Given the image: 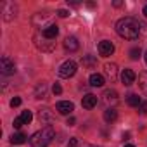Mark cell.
I'll use <instances>...</instances> for the list:
<instances>
[{
	"label": "cell",
	"mask_w": 147,
	"mask_h": 147,
	"mask_svg": "<svg viewBox=\"0 0 147 147\" xmlns=\"http://www.w3.org/2000/svg\"><path fill=\"white\" fill-rule=\"evenodd\" d=\"M116 31L121 38H126V40H135L138 38V33H140V26L138 23L133 19V18H121L118 23H116Z\"/></svg>",
	"instance_id": "6da1fadb"
},
{
	"label": "cell",
	"mask_w": 147,
	"mask_h": 147,
	"mask_svg": "<svg viewBox=\"0 0 147 147\" xmlns=\"http://www.w3.org/2000/svg\"><path fill=\"white\" fill-rule=\"evenodd\" d=\"M54 137H55L54 128L52 126H45L40 131L33 133V137L30 138V142H31L33 147H49V144L54 140Z\"/></svg>",
	"instance_id": "7a4b0ae2"
},
{
	"label": "cell",
	"mask_w": 147,
	"mask_h": 147,
	"mask_svg": "<svg viewBox=\"0 0 147 147\" xmlns=\"http://www.w3.org/2000/svg\"><path fill=\"white\" fill-rule=\"evenodd\" d=\"M76 73V62L75 61H66L61 67H59V76L61 78H71Z\"/></svg>",
	"instance_id": "3957f363"
},
{
	"label": "cell",
	"mask_w": 147,
	"mask_h": 147,
	"mask_svg": "<svg viewBox=\"0 0 147 147\" xmlns=\"http://www.w3.org/2000/svg\"><path fill=\"white\" fill-rule=\"evenodd\" d=\"M0 71L4 73V75H14V71H16V64L14 61H11L9 57H2L0 59Z\"/></svg>",
	"instance_id": "277c9868"
},
{
	"label": "cell",
	"mask_w": 147,
	"mask_h": 147,
	"mask_svg": "<svg viewBox=\"0 0 147 147\" xmlns=\"http://www.w3.org/2000/svg\"><path fill=\"white\" fill-rule=\"evenodd\" d=\"M0 9H2V14H5V21H11L16 16V5L12 2H2L0 4Z\"/></svg>",
	"instance_id": "5b68a950"
},
{
	"label": "cell",
	"mask_w": 147,
	"mask_h": 147,
	"mask_svg": "<svg viewBox=\"0 0 147 147\" xmlns=\"http://www.w3.org/2000/svg\"><path fill=\"white\" fill-rule=\"evenodd\" d=\"M113 52H114V45H113L111 42L104 40V42L99 43V54H100L102 57H109V55H113Z\"/></svg>",
	"instance_id": "8992f818"
},
{
	"label": "cell",
	"mask_w": 147,
	"mask_h": 147,
	"mask_svg": "<svg viewBox=\"0 0 147 147\" xmlns=\"http://www.w3.org/2000/svg\"><path fill=\"white\" fill-rule=\"evenodd\" d=\"M135 73L131 71V69H123V73H121V82L126 85V87H130V85H133L135 83Z\"/></svg>",
	"instance_id": "52a82bcc"
},
{
	"label": "cell",
	"mask_w": 147,
	"mask_h": 147,
	"mask_svg": "<svg viewBox=\"0 0 147 147\" xmlns=\"http://www.w3.org/2000/svg\"><path fill=\"white\" fill-rule=\"evenodd\" d=\"M73 109H75V106H73V102H69V100H61V102H57V111H59L61 114H71Z\"/></svg>",
	"instance_id": "ba28073f"
},
{
	"label": "cell",
	"mask_w": 147,
	"mask_h": 147,
	"mask_svg": "<svg viewBox=\"0 0 147 147\" xmlns=\"http://www.w3.org/2000/svg\"><path fill=\"white\" fill-rule=\"evenodd\" d=\"M104 73H106V76L111 80V82H114L116 80V76H118V66L116 64H106L104 66Z\"/></svg>",
	"instance_id": "9c48e42d"
},
{
	"label": "cell",
	"mask_w": 147,
	"mask_h": 147,
	"mask_svg": "<svg viewBox=\"0 0 147 147\" xmlns=\"http://www.w3.org/2000/svg\"><path fill=\"white\" fill-rule=\"evenodd\" d=\"M82 106H83L85 109H94V107L97 106V97H95L94 94H87V95L83 97V100H82Z\"/></svg>",
	"instance_id": "30bf717a"
},
{
	"label": "cell",
	"mask_w": 147,
	"mask_h": 147,
	"mask_svg": "<svg viewBox=\"0 0 147 147\" xmlns=\"http://www.w3.org/2000/svg\"><path fill=\"white\" fill-rule=\"evenodd\" d=\"M57 35H59V28H57L55 24H49V26L43 30V38H47V40H54Z\"/></svg>",
	"instance_id": "8fae6325"
},
{
	"label": "cell",
	"mask_w": 147,
	"mask_h": 147,
	"mask_svg": "<svg viewBox=\"0 0 147 147\" xmlns=\"http://www.w3.org/2000/svg\"><path fill=\"white\" fill-rule=\"evenodd\" d=\"M78 47H80V43H78V40H76L75 36H67V38L64 40V49L69 50V52L78 50Z\"/></svg>",
	"instance_id": "7c38bea8"
},
{
	"label": "cell",
	"mask_w": 147,
	"mask_h": 147,
	"mask_svg": "<svg viewBox=\"0 0 147 147\" xmlns=\"http://www.w3.org/2000/svg\"><path fill=\"white\" fill-rule=\"evenodd\" d=\"M104 119H106V123H114L118 119V111L114 107H107L104 111Z\"/></svg>",
	"instance_id": "4fadbf2b"
},
{
	"label": "cell",
	"mask_w": 147,
	"mask_h": 147,
	"mask_svg": "<svg viewBox=\"0 0 147 147\" xmlns=\"http://www.w3.org/2000/svg\"><path fill=\"white\" fill-rule=\"evenodd\" d=\"M90 85L92 87H104V76L94 73V75L90 76Z\"/></svg>",
	"instance_id": "5bb4252c"
},
{
	"label": "cell",
	"mask_w": 147,
	"mask_h": 147,
	"mask_svg": "<svg viewBox=\"0 0 147 147\" xmlns=\"http://www.w3.org/2000/svg\"><path fill=\"white\" fill-rule=\"evenodd\" d=\"M24 142H26V135L21 133V131L14 133V135L11 137V144H14V145H21V144H24Z\"/></svg>",
	"instance_id": "9a60e30c"
},
{
	"label": "cell",
	"mask_w": 147,
	"mask_h": 147,
	"mask_svg": "<svg viewBox=\"0 0 147 147\" xmlns=\"http://www.w3.org/2000/svg\"><path fill=\"white\" fill-rule=\"evenodd\" d=\"M104 100H106L107 104H109V102L114 104V102L118 100V94H116V90H106V92H104Z\"/></svg>",
	"instance_id": "2e32d148"
},
{
	"label": "cell",
	"mask_w": 147,
	"mask_h": 147,
	"mask_svg": "<svg viewBox=\"0 0 147 147\" xmlns=\"http://www.w3.org/2000/svg\"><path fill=\"white\" fill-rule=\"evenodd\" d=\"M126 102H128V106H131V107H138V106L142 104V100H140V97H138L137 94H130L128 99H126Z\"/></svg>",
	"instance_id": "e0dca14e"
},
{
	"label": "cell",
	"mask_w": 147,
	"mask_h": 147,
	"mask_svg": "<svg viewBox=\"0 0 147 147\" xmlns=\"http://www.w3.org/2000/svg\"><path fill=\"white\" fill-rule=\"evenodd\" d=\"M138 87L147 95V73H140V76H138Z\"/></svg>",
	"instance_id": "ac0fdd59"
},
{
	"label": "cell",
	"mask_w": 147,
	"mask_h": 147,
	"mask_svg": "<svg viewBox=\"0 0 147 147\" xmlns=\"http://www.w3.org/2000/svg\"><path fill=\"white\" fill-rule=\"evenodd\" d=\"M45 94H47V85H45V83H40V85L36 87V99H43Z\"/></svg>",
	"instance_id": "d6986e66"
},
{
	"label": "cell",
	"mask_w": 147,
	"mask_h": 147,
	"mask_svg": "<svg viewBox=\"0 0 147 147\" xmlns=\"http://www.w3.org/2000/svg\"><path fill=\"white\" fill-rule=\"evenodd\" d=\"M21 119H23V123H24V125H30V123H31V119H33L31 111H23V113H21Z\"/></svg>",
	"instance_id": "ffe728a7"
},
{
	"label": "cell",
	"mask_w": 147,
	"mask_h": 147,
	"mask_svg": "<svg viewBox=\"0 0 147 147\" xmlns=\"http://www.w3.org/2000/svg\"><path fill=\"white\" fill-rule=\"evenodd\" d=\"M140 54H142V52H140V49H138V47H135V49H131V50H130V57H131L133 61L140 59Z\"/></svg>",
	"instance_id": "44dd1931"
},
{
	"label": "cell",
	"mask_w": 147,
	"mask_h": 147,
	"mask_svg": "<svg viewBox=\"0 0 147 147\" xmlns=\"http://www.w3.org/2000/svg\"><path fill=\"white\" fill-rule=\"evenodd\" d=\"M82 62H83V66H94V64H95V59L90 57V55H85V57L82 59Z\"/></svg>",
	"instance_id": "7402d4cb"
},
{
	"label": "cell",
	"mask_w": 147,
	"mask_h": 147,
	"mask_svg": "<svg viewBox=\"0 0 147 147\" xmlns=\"http://www.w3.org/2000/svg\"><path fill=\"white\" fill-rule=\"evenodd\" d=\"M138 111H140V114H147V100H144V102L138 106Z\"/></svg>",
	"instance_id": "603a6c76"
},
{
	"label": "cell",
	"mask_w": 147,
	"mask_h": 147,
	"mask_svg": "<svg viewBox=\"0 0 147 147\" xmlns=\"http://www.w3.org/2000/svg\"><path fill=\"white\" fill-rule=\"evenodd\" d=\"M52 92H54L55 95H59V94H62V87H61L59 83H55V85L52 87Z\"/></svg>",
	"instance_id": "cb8c5ba5"
},
{
	"label": "cell",
	"mask_w": 147,
	"mask_h": 147,
	"mask_svg": "<svg viewBox=\"0 0 147 147\" xmlns=\"http://www.w3.org/2000/svg\"><path fill=\"white\" fill-rule=\"evenodd\" d=\"M11 106H12V107H18V106H21V97H14V99L11 100Z\"/></svg>",
	"instance_id": "d4e9b609"
},
{
	"label": "cell",
	"mask_w": 147,
	"mask_h": 147,
	"mask_svg": "<svg viewBox=\"0 0 147 147\" xmlns=\"http://www.w3.org/2000/svg\"><path fill=\"white\" fill-rule=\"evenodd\" d=\"M23 125H24V123H23V119H21V116L14 119V128H18V130H19V128H21Z\"/></svg>",
	"instance_id": "484cf974"
},
{
	"label": "cell",
	"mask_w": 147,
	"mask_h": 147,
	"mask_svg": "<svg viewBox=\"0 0 147 147\" xmlns=\"http://www.w3.org/2000/svg\"><path fill=\"white\" fill-rule=\"evenodd\" d=\"M40 119H50V114L47 113V109L45 111H40Z\"/></svg>",
	"instance_id": "4316f807"
},
{
	"label": "cell",
	"mask_w": 147,
	"mask_h": 147,
	"mask_svg": "<svg viewBox=\"0 0 147 147\" xmlns=\"http://www.w3.org/2000/svg\"><path fill=\"white\" fill-rule=\"evenodd\" d=\"M57 16H59V18H67V16H69V12H67V11H64V9H61V11H57Z\"/></svg>",
	"instance_id": "83f0119b"
},
{
	"label": "cell",
	"mask_w": 147,
	"mask_h": 147,
	"mask_svg": "<svg viewBox=\"0 0 147 147\" xmlns=\"http://www.w3.org/2000/svg\"><path fill=\"white\" fill-rule=\"evenodd\" d=\"M76 145H78V138H71L67 144V147H76Z\"/></svg>",
	"instance_id": "f1b7e54d"
},
{
	"label": "cell",
	"mask_w": 147,
	"mask_h": 147,
	"mask_svg": "<svg viewBox=\"0 0 147 147\" xmlns=\"http://www.w3.org/2000/svg\"><path fill=\"white\" fill-rule=\"evenodd\" d=\"M75 123H76L75 118H69V119H67V125H69V126H71V125H75Z\"/></svg>",
	"instance_id": "f546056e"
},
{
	"label": "cell",
	"mask_w": 147,
	"mask_h": 147,
	"mask_svg": "<svg viewBox=\"0 0 147 147\" xmlns=\"http://www.w3.org/2000/svg\"><path fill=\"white\" fill-rule=\"evenodd\" d=\"M142 12H144V16H145V18H147V5H145V7H144V11H142Z\"/></svg>",
	"instance_id": "4dcf8cb0"
},
{
	"label": "cell",
	"mask_w": 147,
	"mask_h": 147,
	"mask_svg": "<svg viewBox=\"0 0 147 147\" xmlns=\"http://www.w3.org/2000/svg\"><path fill=\"white\" fill-rule=\"evenodd\" d=\"M125 147H135V145H131V144H128V145H125Z\"/></svg>",
	"instance_id": "1f68e13d"
},
{
	"label": "cell",
	"mask_w": 147,
	"mask_h": 147,
	"mask_svg": "<svg viewBox=\"0 0 147 147\" xmlns=\"http://www.w3.org/2000/svg\"><path fill=\"white\" fill-rule=\"evenodd\" d=\"M88 147H99V145H88Z\"/></svg>",
	"instance_id": "d6a6232c"
},
{
	"label": "cell",
	"mask_w": 147,
	"mask_h": 147,
	"mask_svg": "<svg viewBox=\"0 0 147 147\" xmlns=\"http://www.w3.org/2000/svg\"><path fill=\"white\" fill-rule=\"evenodd\" d=\"M145 62H147V52H145Z\"/></svg>",
	"instance_id": "836d02e7"
}]
</instances>
